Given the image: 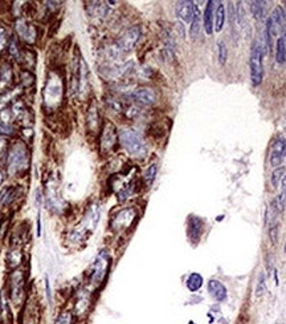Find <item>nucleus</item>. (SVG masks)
Returning a JSON list of instances; mask_svg holds the SVG:
<instances>
[{
    "instance_id": "obj_28",
    "label": "nucleus",
    "mask_w": 286,
    "mask_h": 324,
    "mask_svg": "<svg viewBox=\"0 0 286 324\" xmlns=\"http://www.w3.org/2000/svg\"><path fill=\"white\" fill-rule=\"evenodd\" d=\"M218 48H219V61H220L222 66H224L225 62H227V59H228V49H227V45H225L223 42H219Z\"/></svg>"
},
{
    "instance_id": "obj_13",
    "label": "nucleus",
    "mask_w": 286,
    "mask_h": 324,
    "mask_svg": "<svg viewBox=\"0 0 286 324\" xmlns=\"http://www.w3.org/2000/svg\"><path fill=\"white\" fill-rule=\"evenodd\" d=\"M130 97L133 99V101L140 104V105H145V107L154 105L158 100L157 92L151 88H139V89L133 90Z\"/></svg>"
},
{
    "instance_id": "obj_9",
    "label": "nucleus",
    "mask_w": 286,
    "mask_h": 324,
    "mask_svg": "<svg viewBox=\"0 0 286 324\" xmlns=\"http://www.w3.org/2000/svg\"><path fill=\"white\" fill-rule=\"evenodd\" d=\"M140 35H142V29H140V27L134 25V27L129 28V29H126V31L123 32L122 36L117 40L114 47H116L117 51H118L119 53H126V52H130L136 45V43H138V40H139L140 38Z\"/></svg>"
},
{
    "instance_id": "obj_24",
    "label": "nucleus",
    "mask_w": 286,
    "mask_h": 324,
    "mask_svg": "<svg viewBox=\"0 0 286 324\" xmlns=\"http://www.w3.org/2000/svg\"><path fill=\"white\" fill-rule=\"evenodd\" d=\"M158 174V165L157 164H151L149 168L146 169L145 174H143V185L146 187L153 186L154 181L157 178Z\"/></svg>"
},
{
    "instance_id": "obj_10",
    "label": "nucleus",
    "mask_w": 286,
    "mask_h": 324,
    "mask_svg": "<svg viewBox=\"0 0 286 324\" xmlns=\"http://www.w3.org/2000/svg\"><path fill=\"white\" fill-rule=\"evenodd\" d=\"M24 191L20 185H10L0 190V207H11L23 197Z\"/></svg>"
},
{
    "instance_id": "obj_2",
    "label": "nucleus",
    "mask_w": 286,
    "mask_h": 324,
    "mask_svg": "<svg viewBox=\"0 0 286 324\" xmlns=\"http://www.w3.org/2000/svg\"><path fill=\"white\" fill-rule=\"evenodd\" d=\"M7 297L10 303L19 310L28 303V273L23 269L10 271Z\"/></svg>"
},
{
    "instance_id": "obj_32",
    "label": "nucleus",
    "mask_w": 286,
    "mask_h": 324,
    "mask_svg": "<svg viewBox=\"0 0 286 324\" xmlns=\"http://www.w3.org/2000/svg\"><path fill=\"white\" fill-rule=\"evenodd\" d=\"M14 132V128L11 126V125L6 124L3 121H0V136L3 135H11Z\"/></svg>"
},
{
    "instance_id": "obj_30",
    "label": "nucleus",
    "mask_w": 286,
    "mask_h": 324,
    "mask_svg": "<svg viewBox=\"0 0 286 324\" xmlns=\"http://www.w3.org/2000/svg\"><path fill=\"white\" fill-rule=\"evenodd\" d=\"M266 290V286H265V278H264V275H260V279H259V283H257V288H256V295L257 297H261L262 294L265 293Z\"/></svg>"
},
{
    "instance_id": "obj_37",
    "label": "nucleus",
    "mask_w": 286,
    "mask_h": 324,
    "mask_svg": "<svg viewBox=\"0 0 286 324\" xmlns=\"http://www.w3.org/2000/svg\"><path fill=\"white\" fill-rule=\"evenodd\" d=\"M285 252H286V242H285Z\"/></svg>"
},
{
    "instance_id": "obj_25",
    "label": "nucleus",
    "mask_w": 286,
    "mask_h": 324,
    "mask_svg": "<svg viewBox=\"0 0 286 324\" xmlns=\"http://www.w3.org/2000/svg\"><path fill=\"white\" fill-rule=\"evenodd\" d=\"M199 32H200V11L198 7H195L194 17H192V21H191V28H190V35L192 39L198 38Z\"/></svg>"
},
{
    "instance_id": "obj_31",
    "label": "nucleus",
    "mask_w": 286,
    "mask_h": 324,
    "mask_svg": "<svg viewBox=\"0 0 286 324\" xmlns=\"http://www.w3.org/2000/svg\"><path fill=\"white\" fill-rule=\"evenodd\" d=\"M269 235L270 239H272L273 245H276L277 239H278V226L277 224H272L269 229Z\"/></svg>"
},
{
    "instance_id": "obj_14",
    "label": "nucleus",
    "mask_w": 286,
    "mask_h": 324,
    "mask_svg": "<svg viewBox=\"0 0 286 324\" xmlns=\"http://www.w3.org/2000/svg\"><path fill=\"white\" fill-rule=\"evenodd\" d=\"M16 31L17 35L23 39L24 42L29 43V44H33L38 40V29H36V27L29 24L24 19H19L16 21Z\"/></svg>"
},
{
    "instance_id": "obj_33",
    "label": "nucleus",
    "mask_w": 286,
    "mask_h": 324,
    "mask_svg": "<svg viewBox=\"0 0 286 324\" xmlns=\"http://www.w3.org/2000/svg\"><path fill=\"white\" fill-rule=\"evenodd\" d=\"M8 42V38H7V34L4 31L3 28H0V52L4 49V45L7 44Z\"/></svg>"
},
{
    "instance_id": "obj_3",
    "label": "nucleus",
    "mask_w": 286,
    "mask_h": 324,
    "mask_svg": "<svg viewBox=\"0 0 286 324\" xmlns=\"http://www.w3.org/2000/svg\"><path fill=\"white\" fill-rule=\"evenodd\" d=\"M31 155L23 142H16L7 153V172L14 177H24L29 170Z\"/></svg>"
},
{
    "instance_id": "obj_23",
    "label": "nucleus",
    "mask_w": 286,
    "mask_h": 324,
    "mask_svg": "<svg viewBox=\"0 0 286 324\" xmlns=\"http://www.w3.org/2000/svg\"><path fill=\"white\" fill-rule=\"evenodd\" d=\"M186 286H187V288L191 293H196V291L200 290L201 286H203V276L198 273H192L187 278Z\"/></svg>"
},
{
    "instance_id": "obj_36",
    "label": "nucleus",
    "mask_w": 286,
    "mask_h": 324,
    "mask_svg": "<svg viewBox=\"0 0 286 324\" xmlns=\"http://www.w3.org/2000/svg\"><path fill=\"white\" fill-rule=\"evenodd\" d=\"M283 42H285V44H286V29H285V32H283Z\"/></svg>"
},
{
    "instance_id": "obj_27",
    "label": "nucleus",
    "mask_w": 286,
    "mask_h": 324,
    "mask_svg": "<svg viewBox=\"0 0 286 324\" xmlns=\"http://www.w3.org/2000/svg\"><path fill=\"white\" fill-rule=\"evenodd\" d=\"M276 60L279 64H283L286 60V44L283 42L282 38H279L277 40V45H276Z\"/></svg>"
},
{
    "instance_id": "obj_15",
    "label": "nucleus",
    "mask_w": 286,
    "mask_h": 324,
    "mask_svg": "<svg viewBox=\"0 0 286 324\" xmlns=\"http://www.w3.org/2000/svg\"><path fill=\"white\" fill-rule=\"evenodd\" d=\"M25 262V254L23 247H11L6 256V265L10 271L20 269L23 263Z\"/></svg>"
},
{
    "instance_id": "obj_18",
    "label": "nucleus",
    "mask_w": 286,
    "mask_h": 324,
    "mask_svg": "<svg viewBox=\"0 0 286 324\" xmlns=\"http://www.w3.org/2000/svg\"><path fill=\"white\" fill-rule=\"evenodd\" d=\"M208 291L211 297L218 302H224L227 299V287L220 280L211 279L208 282Z\"/></svg>"
},
{
    "instance_id": "obj_5",
    "label": "nucleus",
    "mask_w": 286,
    "mask_h": 324,
    "mask_svg": "<svg viewBox=\"0 0 286 324\" xmlns=\"http://www.w3.org/2000/svg\"><path fill=\"white\" fill-rule=\"evenodd\" d=\"M119 141L129 154L134 157H145L147 154V145L142 136L134 129H122L119 132Z\"/></svg>"
},
{
    "instance_id": "obj_4",
    "label": "nucleus",
    "mask_w": 286,
    "mask_h": 324,
    "mask_svg": "<svg viewBox=\"0 0 286 324\" xmlns=\"http://www.w3.org/2000/svg\"><path fill=\"white\" fill-rule=\"evenodd\" d=\"M110 256L108 251H99L97 258L94 259V262L92 263L90 269L88 270V282L90 286L98 287L102 286L105 283L108 274L110 270Z\"/></svg>"
},
{
    "instance_id": "obj_19",
    "label": "nucleus",
    "mask_w": 286,
    "mask_h": 324,
    "mask_svg": "<svg viewBox=\"0 0 286 324\" xmlns=\"http://www.w3.org/2000/svg\"><path fill=\"white\" fill-rule=\"evenodd\" d=\"M86 126H88V131L92 132V133H95L99 126L98 109H97V105H95L94 103H93L88 109V114H86Z\"/></svg>"
},
{
    "instance_id": "obj_29",
    "label": "nucleus",
    "mask_w": 286,
    "mask_h": 324,
    "mask_svg": "<svg viewBox=\"0 0 286 324\" xmlns=\"http://www.w3.org/2000/svg\"><path fill=\"white\" fill-rule=\"evenodd\" d=\"M285 176V168H277L272 174V185L274 187L278 186V183L281 182V179Z\"/></svg>"
},
{
    "instance_id": "obj_26",
    "label": "nucleus",
    "mask_w": 286,
    "mask_h": 324,
    "mask_svg": "<svg viewBox=\"0 0 286 324\" xmlns=\"http://www.w3.org/2000/svg\"><path fill=\"white\" fill-rule=\"evenodd\" d=\"M214 27H216V31H222L223 27H224V21H225V8L223 4H219L218 10H216V14H214Z\"/></svg>"
},
{
    "instance_id": "obj_22",
    "label": "nucleus",
    "mask_w": 286,
    "mask_h": 324,
    "mask_svg": "<svg viewBox=\"0 0 286 324\" xmlns=\"http://www.w3.org/2000/svg\"><path fill=\"white\" fill-rule=\"evenodd\" d=\"M266 8H268L266 2H252L251 3V12H252L253 17L257 19V20H261V19L265 17Z\"/></svg>"
},
{
    "instance_id": "obj_21",
    "label": "nucleus",
    "mask_w": 286,
    "mask_h": 324,
    "mask_svg": "<svg viewBox=\"0 0 286 324\" xmlns=\"http://www.w3.org/2000/svg\"><path fill=\"white\" fill-rule=\"evenodd\" d=\"M77 319L75 317L73 312L69 308H61L55 316L53 324H77Z\"/></svg>"
},
{
    "instance_id": "obj_12",
    "label": "nucleus",
    "mask_w": 286,
    "mask_h": 324,
    "mask_svg": "<svg viewBox=\"0 0 286 324\" xmlns=\"http://www.w3.org/2000/svg\"><path fill=\"white\" fill-rule=\"evenodd\" d=\"M204 233V221L200 217L191 215L187 222V235L192 245H198Z\"/></svg>"
},
{
    "instance_id": "obj_35",
    "label": "nucleus",
    "mask_w": 286,
    "mask_h": 324,
    "mask_svg": "<svg viewBox=\"0 0 286 324\" xmlns=\"http://www.w3.org/2000/svg\"><path fill=\"white\" fill-rule=\"evenodd\" d=\"M3 181H4V173L0 172V185L3 183Z\"/></svg>"
},
{
    "instance_id": "obj_20",
    "label": "nucleus",
    "mask_w": 286,
    "mask_h": 324,
    "mask_svg": "<svg viewBox=\"0 0 286 324\" xmlns=\"http://www.w3.org/2000/svg\"><path fill=\"white\" fill-rule=\"evenodd\" d=\"M203 23H204V31L207 35L213 32V2H208L203 15Z\"/></svg>"
},
{
    "instance_id": "obj_1",
    "label": "nucleus",
    "mask_w": 286,
    "mask_h": 324,
    "mask_svg": "<svg viewBox=\"0 0 286 324\" xmlns=\"http://www.w3.org/2000/svg\"><path fill=\"white\" fill-rule=\"evenodd\" d=\"M99 221V207L97 204H92L86 207L85 213L81 217V221L75 228L69 230L66 241L70 246H80L88 241L89 235L94 231L95 226Z\"/></svg>"
},
{
    "instance_id": "obj_11",
    "label": "nucleus",
    "mask_w": 286,
    "mask_h": 324,
    "mask_svg": "<svg viewBox=\"0 0 286 324\" xmlns=\"http://www.w3.org/2000/svg\"><path fill=\"white\" fill-rule=\"evenodd\" d=\"M117 138L119 137L117 135L116 126L110 121L105 122L102 125V132H101V149L103 152H109V150L114 149L117 144Z\"/></svg>"
},
{
    "instance_id": "obj_7",
    "label": "nucleus",
    "mask_w": 286,
    "mask_h": 324,
    "mask_svg": "<svg viewBox=\"0 0 286 324\" xmlns=\"http://www.w3.org/2000/svg\"><path fill=\"white\" fill-rule=\"evenodd\" d=\"M138 218V211L135 207H125L117 211L110 218V229L114 233H123L131 229L135 224Z\"/></svg>"
},
{
    "instance_id": "obj_17",
    "label": "nucleus",
    "mask_w": 286,
    "mask_h": 324,
    "mask_svg": "<svg viewBox=\"0 0 286 324\" xmlns=\"http://www.w3.org/2000/svg\"><path fill=\"white\" fill-rule=\"evenodd\" d=\"M195 7H196V6H195L194 2L183 0V2H177L176 7H175V12H176V16L179 17L181 20L188 23V21H192Z\"/></svg>"
},
{
    "instance_id": "obj_6",
    "label": "nucleus",
    "mask_w": 286,
    "mask_h": 324,
    "mask_svg": "<svg viewBox=\"0 0 286 324\" xmlns=\"http://www.w3.org/2000/svg\"><path fill=\"white\" fill-rule=\"evenodd\" d=\"M264 56H265V48L260 42L253 43L252 52H251V60H249V67H251V80L255 86L260 85L264 79Z\"/></svg>"
},
{
    "instance_id": "obj_34",
    "label": "nucleus",
    "mask_w": 286,
    "mask_h": 324,
    "mask_svg": "<svg viewBox=\"0 0 286 324\" xmlns=\"http://www.w3.org/2000/svg\"><path fill=\"white\" fill-rule=\"evenodd\" d=\"M45 295H47L48 303H51V286H49V278L45 276Z\"/></svg>"
},
{
    "instance_id": "obj_8",
    "label": "nucleus",
    "mask_w": 286,
    "mask_h": 324,
    "mask_svg": "<svg viewBox=\"0 0 286 324\" xmlns=\"http://www.w3.org/2000/svg\"><path fill=\"white\" fill-rule=\"evenodd\" d=\"M92 308V298H90V291L86 288L76 291L73 295V300H72L70 307L69 310L73 312L77 321L85 319L89 315V311Z\"/></svg>"
},
{
    "instance_id": "obj_16",
    "label": "nucleus",
    "mask_w": 286,
    "mask_h": 324,
    "mask_svg": "<svg viewBox=\"0 0 286 324\" xmlns=\"http://www.w3.org/2000/svg\"><path fill=\"white\" fill-rule=\"evenodd\" d=\"M286 157V140L282 137L277 138L273 142L272 150H270V164L273 166L281 165V162Z\"/></svg>"
}]
</instances>
